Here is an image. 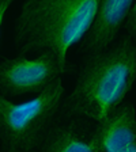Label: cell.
<instances>
[{
	"label": "cell",
	"instance_id": "cell-1",
	"mask_svg": "<svg viewBox=\"0 0 136 152\" xmlns=\"http://www.w3.org/2000/svg\"><path fill=\"white\" fill-rule=\"evenodd\" d=\"M99 0H29L15 20L14 42L19 54L49 52L63 73L70 49L83 41Z\"/></svg>",
	"mask_w": 136,
	"mask_h": 152
},
{
	"label": "cell",
	"instance_id": "cell-2",
	"mask_svg": "<svg viewBox=\"0 0 136 152\" xmlns=\"http://www.w3.org/2000/svg\"><path fill=\"white\" fill-rule=\"evenodd\" d=\"M136 82V42L124 37L108 50L91 54L65 101L68 115L102 121L118 107Z\"/></svg>",
	"mask_w": 136,
	"mask_h": 152
},
{
	"label": "cell",
	"instance_id": "cell-3",
	"mask_svg": "<svg viewBox=\"0 0 136 152\" xmlns=\"http://www.w3.org/2000/svg\"><path fill=\"white\" fill-rule=\"evenodd\" d=\"M59 77L30 101H11L0 94V141L3 152H35L42 145L49 125L64 98Z\"/></svg>",
	"mask_w": 136,
	"mask_h": 152
},
{
	"label": "cell",
	"instance_id": "cell-4",
	"mask_svg": "<svg viewBox=\"0 0 136 152\" xmlns=\"http://www.w3.org/2000/svg\"><path fill=\"white\" fill-rule=\"evenodd\" d=\"M56 57L42 52L35 57L19 54L0 63V94L19 96L25 94H40L61 76Z\"/></svg>",
	"mask_w": 136,
	"mask_h": 152
},
{
	"label": "cell",
	"instance_id": "cell-5",
	"mask_svg": "<svg viewBox=\"0 0 136 152\" xmlns=\"http://www.w3.org/2000/svg\"><path fill=\"white\" fill-rule=\"evenodd\" d=\"M94 152H123L136 144V110L121 103L106 118L97 122L89 136Z\"/></svg>",
	"mask_w": 136,
	"mask_h": 152
},
{
	"label": "cell",
	"instance_id": "cell-6",
	"mask_svg": "<svg viewBox=\"0 0 136 152\" xmlns=\"http://www.w3.org/2000/svg\"><path fill=\"white\" fill-rule=\"evenodd\" d=\"M132 0H99L93 23L82 41V50L89 56L108 50L124 27Z\"/></svg>",
	"mask_w": 136,
	"mask_h": 152
},
{
	"label": "cell",
	"instance_id": "cell-7",
	"mask_svg": "<svg viewBox=\"0 0 136 152\" xmlns=\"http://www.w3.org/2000/svg\"><path fill=\"white\" fill-rule=\"evenodd\" d=\"M41 152H94L85 130L76 124L53 126L41 145Z\"/></svg>",
	"mask_w": 136,
	"mask_h": 152
},
{
	"label": "cell",
	"instance_id": "cell-8",
	"mask_svg": "<svg viewBox=\"0 0 136 152\" xmlns=\"http://www.w3.org/2000/svg\"><path fill=\"white\" fill-rule=\"evenodd\" d=\"M124 28L128 34L127 37H129L133 42H136V1H133L129 12H128V16L124 23Z\"/></svg>",
	"mask_w": 136,
	"mask_h": 152
},
{
	"label": "cell",
	"instance_id": "cell-9",
	"mask_svg": "<svg viewBox=\"0 0 136 152\" xmlns=\"http://www.w3.org/2000/svg\"><path fill=\"white\" fill-rule=\"evenodd\" d=\"M11 6H12V0H0V33H1V26H3L6 14ZM0 45H1V34H0Z\"/></svg>",
	"mask_w": 136,
	"mask_h": 152
},
{
	"label": "cell",
	"instance_id": "cell-10",
	"mask_svg": "<svg viewBox=\"0 0 136 152\" xmlns=\"http://www.w3.org/2000/svg\"><path fill=\"white\" fill-rule=\"evenodd\" d=\"M123 152H136V144L132 147H129V148H127V149H124Z\"/></svg>",
	"mask_w": 136,
	"mask_h": 152
},
{
	"label": "cell",
	"instance_id": "cell-11",
	"mask_svg": "<svg viewBox=\"0 0 136 152\" xmlns=\"http://www.w3.org/2000/svg\"><path fill=\"white\" fill-rule=\"evenodd\" d=\"M0 152H3V151H1V149H0Z\"/></svg>",
	"mask_w": 136,
	"mask_h": 152
},
{
	"label": "cell",
	"instance_id": "cell-12",
	"mask_svg": "<svg viewBox=\"0 0 136 152\" xmlns=\"http://www.w3.org/2000/svg\"><path fill=\"white\" fill-rule=\"evenodd\" d=\"M35 152H37V151H35Z\"/></svg>",
	"mask_w": 136,
	"mask_h": 152
}]
</instances>
